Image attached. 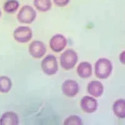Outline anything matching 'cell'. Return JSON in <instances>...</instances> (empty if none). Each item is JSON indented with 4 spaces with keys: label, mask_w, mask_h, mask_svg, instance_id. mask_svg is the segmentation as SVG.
I'll return each instance as SVG.
<instances>
[{
    "label": "cell",
    "mask_w": 125,
    "mask_h": 125,
    "mask_svg": "<svg viewBox=\"0 0 125 125\" xmlns=\"http://www.w3.org/2000/svg\"><path fill=\"white\" fill-rule=\"evenodd\" d=\"M78 62V55L76 51L69 49L64 51L60 55V63L65 71H70L75 66Z\"/></svg>",
    "instance_id": "2"
},
{
    "label": "cell",
    "mask_w": 125,
    "mask_h": 125,
    "mask_svg": "<svg viewBox=\"0 0 125 125\" xmlns=\"http://www.w3.org/2000/svg\"><path fill=\"white\" fill-rule=\"evenodd\" d=\"M41 69L48 76L54 75L58 71L57 59L53 55H48L41 62Z\"/></svg>",
    "instance_id": "3"
},
{
    "label": "cell",
    "mask_w": 125,
    "mask_h": 125,
    "mask_svg": "<svg viewBox=\"0 0 125 125\" xmlns=\"http://www.w3.org/2000/svg\"><path fill=\"white\" fill-rule=\"evenodd\" d=\"M87 91L94 97L101 96L104 92V86L101 82L98 81H91L88 85Z\"/></svg>",
    "instance_id": "10"
},
{
    "label": "cell",
    "mask_w": 125,
    "mask_h": 125,
    "mask_svg": "<svg viewBox=\"0 0 125 125\" xmlns=\"http://www.w3.org/2000/svg\"><path fill=\"white\" fill-rule=\"evenodd\" d=\"M67 45V39L62 34H55L51 38L49 46L51 49L55 53H60L64 50Z\"/></svg>",
    "instance_id": "8"
},
{
    "label": "cell",
    "mask_w": 125,
    "mask_h": 125,
    "mask_svg": "<svg viewBox=\"0 0 125 125\" xmlns=\"http://www.w3.org/2000/svg\"><path fill=\"white\" fill-rule=\"evenodd\" d=\"M114 113L118 118H125V100L118 99L113 105Z\"/></svg>",
    "instance_id": "13"
},
{
    "label": "cell",
    "mask_w": 125,
    "mask_h": 125,
    "mask_svg": "<svg viewBox=\"0 0 125 125\" xmlns=\"http://www.w3.org/2000/svg\"><path fill=\"white\" fill-rule=\"evenodd\" d=\"M36 12L30 6H24L19 10L17 14V19L21 23L30 24L33 23L36 18Z\"/></svg>",
    "instance_id": "4"
},
{
    "label": "cell",
    "mask_w": 125,
    "mask_h": 125,
    "mask_svg": "<svg viewBox=\"0 0 125 125\" xmlns=\"http://www.w3.org/2000/svg\"><path fill=\"white\" fill-rule=\"evenodd\" d=\"M19 124V116L14 112H7L4 113L0 118L1 125H18Z\"/></svg>",
    "instance_id": "11"
},
{
    "label": "cell",
    "mask_w": 125,
    "mask_h": 125,
    "mask_svg": "<svg viewBox=\"0 0 125 125\" xmlns=\"http://www.w3.org/2000/svg\"><path fill=\"white\" fill-rule=\"evenodd\" d=\"M19 7V2L17 0H7L3 4V10L8 14H13L17 12Z\"/></svg>",
    "instance_id": "15"
},
{
    "label": "cell",
    "mask_w": 125,
    "mask_h": 125,
    "mask_svg": "<svg viewBox=\"0 0 125 125\" xmlns=\"http://www.w3.org/2000/svg\"><path fill=\"white\" fill-rule=\"evenodd\" d=\"M80 107L85 113L92 114L97 109L98 102L92 96H85L80 101Z\"/></svg>",
    "instance_id": "9"
},
{
    "label": "cell",
    "mask_w": 125,
    "mask_h": 125,
    "mask_svg": "<svg viewBox=\"0 0 125 125\" xmlns=\"http://www.w3.org/2000/svg\"><path fill=\"white\" fill-rule=\"evenodd\" d=\"M54 3L58 7H64L67 6L70 0H53Z\"/></svg>",
    "instance_id": "18"
},
{
    "label": "cell",
    "mask_w": 125,
    "mask_h": 125,
    "mask_svg": "<svg viewBox=\"0 0 125 125\" xmlns=\"http://www.w3.org/2000/svg\"><path fill=\"white\" fill-rule=\"evenodd\" d=\"M64 125H82L83 122L81 118L78 115H71L64 120Z\"/></svg>",
    "instance_id": "17"
},
{
    "label": "cell",
    "mask_w": 125,
    "mask_h": 125,
    "mask_svg": "<svg viewBox=\"0 0 125 125\" xmlns=\"http://www.w3.org/2000/svg\"><path fill=\"white\" fill-rule=\"evenodd\" d=\"M77 74L82 79H88L92 74V67L90 63L82 62L78 65L77 68Z\"/></svg>",
    "instance_id": "12"
},
{
    "label": "cell",
    "mask_w": 125,
    "mask_h": 125,
    "mask_svg": "<svg viewBox=\"0 0 125 125\" xmlns=\"http://www.w3.org/2000/svg\"><path fill=\"white\" fill-rule=\"evenodd\" d=\"M120 62L122 63V64L125 65V51H122V53L120 54Z\"/></svg>",
    "instance_id": "19"
},
{
    "label": "cell",
    "mask_w": 125,
    "mask_h": 125,
    "mask_svg": "<svg viewBox=\"0 0 125 125\" xmlns=\"http://www.w3.org/2000/svg\"><path fill=\"white\" fill-rule=\"evenodd\" d=\"M28 50L32 58L35 59H40L45 55L47 48L43 42L40 41H34L30 43Z\"/></svg>",
    "instance_id": "7"
},
{
    "label": "cell",
    "mask_w": 125,
    "mask_h": 125,
    "mask_svg": "<svg viewBox=\"0 0 125 125\" xmlns=\"http://www.w3.org/2000/svg\"><path fill=\"white\" fill-rule=\"evenodd\" d=\"M61 90L64 96L68 98H73L79 93V87L76 81L73 79H66L62 83Z\"/></svg>",
    "instance_id": "6"
},
{
    "label": "cell",
    "mask_w": 125,
    "mask_h": 125,
    "mask_svg": "<svg viewBox=\"0 0 125 125\" xmlns=\"http://www.w3.org/2000/svg\"><path fill=\"white\" fill-rule=\"evenodd\" d=\"M34 5L38 11L45 12L51 10V0H34Z\"/></svg>",
    "instance_id": "14"
},
{
    "label": "cell",
    "mask_w": 125,
    "mask_h": 125,
    "mask_svg": "<svg viewBox=\"0 0 125 125\" xmlns=\"http://www.w3.org/2000/svg\"><path fill=\"white\" fill-rule=\"evenodd\" d=\"M12 86V83L10 78L6 76L0 77V92L8 93Z\"/></svg>",
    "instance_id": "16"
},
{
    "label": "cell",
    "mask_w": 125,
    "mask_h": 125,
    "mask_svg": "<svg viewBox=\"0 0 125 125\" xmlns=\"http://www.w3.org/2000/svg\"><path fill=\"white\" fill-rule=\"evenodd\" d=\"M33 32L30 27L27 26H20L14 31V40L19 43H27L32 38Z\"/></svg>",
    "instance_id": "5"
},
{
    "label": "cell",
    "mask_w": 125,
    "mask_h": 125,
    "mask_svg": "<svg viewBox=\"0 0 125 125\" xmlns=\"http://www.w3.org/2000/svg\"><path fill=\"white\" fill-rule=\"evenodd\" d=\"M1 16V10H0V17Z\"/></svg>",
    "instance_id": "20"
},
{
    "label": "cell",
    "mask_w": 125,
    "mask_h": 125,
    "mask_svg": "<svg viewBox=\"0 0 125 125\" xmlns=\"http://www.w3.org/2000/svg\"><path fill=\"white\" fill-rule=\"evenodd\" d=\"M112 62L107 58H100L95 63L94 73L96 77L98 79H107L112 74Z\"/></svg>",
    "instance_id": "1"
}]
</instances>
